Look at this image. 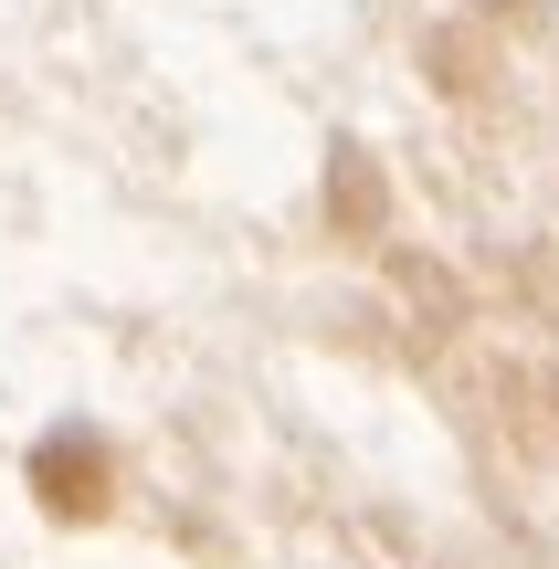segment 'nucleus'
Instances as JSON below:
<instances>
[{
	"instance_id": "obj_1",
	"label": "nucleus",
	"mask_w": 559,
	"mask_h": 569,
	"mask_svg": "<svg viewBox=\"0 0 559 569\" xmlns=\"http://www.w3.org/2000/svg\"><path fill=\"white\" fill-rule=\"evenodd\" d=\"M32 496L53 528H96L106 507H117V453L96 443V432H42L32 443Z\"/></svg>"
}]
</instances>
